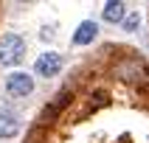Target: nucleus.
I'll return each instance as SVG.
<instances>
[{"mask_svg":"<svg viewBox=\"0 0 149 143\" xmlns=\"http://www.w3.org/2000/svg\"><path fill=\"white\" fill-rule=\"evenodd\" d=\"M101 17H104L107 23H124L127 6H124V3H118V0H110L107 6H104V11H101Z\"/></svg>","mask_w":149,"mask_h":143,"instance_id":"nucleus-7","label":"nucleus"},{"mask_svg":"<svg viewBox=\"0 0 149 143\" xmlns=\"http://www.w3.org/2000/svg\"><path fill=\"white\" fill-rule=\"evenodd\" d=\"M70 101H73V93H70V90H59L56 95H54V101H51L48 107L42 109L40 124H48V121H54V118H56L59 112H62V109H65L68 104H70Z\"/></svg>","mask_w":149,"mask_h":143,"instance_id":"nucleus-5","label":"nucleus"},{"mask_svg":"<svg viewBox=\"0 0 149 143\" xmlns=\"http://www.w3.org/2000/svg\"><path fill=\"white\" fill-rule=\"evenodd\" d=\"M6 93L11 95V98H25V95H31L34 93V79L28 73H11L6 79Z\"/></svg>","mask_w":149,"mask_h":143,"instance_id":"nucleus-2","label":"nucleus"},{"mask_svg":"<svg viewBox=\"0 0 149 143\" xmlns=\"http://www.w3.org/2000/svg\"><path fill=\"white\" fill-rule=\"evenodd\" d=\"M34 70H37V76H42V79H54V76L62 70V56H59L56 50H48V53L37 56Z\"/></svg>","mask_w":149,"mask_h":143,"instance_id":"nucleus-3","label":"nucleus"},{"mask_svg":"<svg viewBox=\"0 0 149 143\" xmlns=\"http://www.w3.org/2000/svg\"><path fill=\"white\" fill-rule=\"evenodd\" d=\"M124 25H127V31H135V28H138V17H135V14L124 17Z\"/></svg>","mask_w":149,"mask_h":143,"instance_id":"nucleus-8","label":"nucleus"},{"mask_svg":"<svg viewBox=\"0 0 149 143\" xmlns=\"http://www.w3.org/2000/svg\"><path fill=\"white\" fill-rule=\"evenodd\" d=\"M96 34H99V25L93 23V20H84L73 31V45H90V42L96 39Z\"/></svg>","mask_w":149,"mask_h":143,"instance_id":"nucleus-6","label":"nucleus"},{"mask_svg":"<svg viewBox=\"0 0 149 143\" xmlns=\"http://www.w3.org/2000/svg\"><path fill=\"white\" fill-rule=\"evenodd\" d=\"M20 135V115L11 107H0V140H11Z\"/></svg>","mask_w":149,"mask_h":143,"instance_id":"nucleus-4","label":"nucleus"},{"mask_svg":"<svg viewBox=\"0 0 149 143\" xmlns=\"http://www.w3.org/2000/svg\"><path fill=\"white\" fill-rule=\"evenodd\" d=\"M23 56H25V39L20 34H3V39H0V65L14 67L23 62Z\"/></svg>","mask_w":149,"mask_h":143,"instance_id":"nucleus-1","label":"nucleus"}]
</instances>
